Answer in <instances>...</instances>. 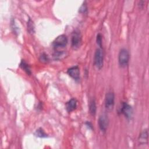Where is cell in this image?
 I'll list each match as a JSON object with an SVG mask.
<instances>
[{
    "label": "cell",
    "mask_w": 149,
    "mask_h": 149,
    "mask_svg": "<svg viewBox=\"0 0 149 149\" xmlns=\"http://www.w3.org/2000/svg\"><path fill=\"white\" fill-rule=\"evenodd\" d=\"M129 53L126 48H122L118 54V62L121 68L126 67L129 62Z\"/></svg>",
    "instance_id": "cell-1"
},
{
    "label": "cell",
    "mask_w": 149,
    "mask_h": 149,
    "mask_svg": "<svg viewBox=\"0 0 149 149\" xmlns=\"http://www.w3.org/2000/svg\"><path fill=\"white\" fill-rule=\"evenodd\" d=\"M119 112L123 115L127 120H130L133 114V108L127 102H122L121 104V107H120Z\"/></svg>",
    "instance_id": "cell-2"
},
{
    "label": "cell",
    "mask_w": 149,
    "mask_h": 149,
    "mask_svg": "<svg viewBox=\"0 0 149 149\" xmlns=\"http://www.w3.org/2000/svg\"><path fill=\"white\" fill-rule=\"evenodd\" d=\"M94 63L95 67L101 69L104 65V53L102 48H97L94 53Z\"/></svg>",
    "instance_id": "cell-3"
},
{
    "label": "cell",
    "mask_w": 149,
    "mask_h": 149,
    "mask_svg": "<svg viewBox=\"0 0 149 149\" xmlns=\"http://www.w3.org/2000/svg\"><path fill=\"white\" fill-rule=\"evenodd\" d=\"M68 37L65 34H61L58 36L53 41L52 46L56 50L63 48L66 47L68 44Z\"/></svg>",
    "instance_id": "cell-4"
},
{
    "label": "cell",
    "mask_w": 149,
    "mask_h": 149,
    "mask_svg": "<svg viewBox=\"0 0 149 149\" xmlns=\"http://www.w3.org/2000/svg\"><path fill=\"white\" fill-rule=\"evenodd\" d=\"M105 107L108 111H111L115 105V94L112 91L107 93L105 97Z\"/></svg>",
    "instance_id": "cell-5"
},
{
    "label": "cell",
    "mask_w": 149,
    "mask_h": 149,
    "mask_svg": "<svg viewBox=\"0 0 149 149\" xmlns=\"http://www.w3.org/2000/svg\"><path fill=\"white\" fill-rule=\"evenodd\" d=\"M81 44V35L79 30H75L72 35L71 45L74 49H78Z\"/></svg>",
    "instance_id": "cell-6"
},
{
    "label": "cell",
    "mask_w": 149,
    "mask_h": 149,
    "mask_svg": "<svg viewBox=\"0 0 149 149\" xmlns=\"http://www.w3.org/2000/svg\"><path fill=\"white\" fill-rule=\"evenodd\" d=\"M98 123L100 130L102 133H105L109 124V119L108 116L105 113L101 115L98 118Z\"/></svg>",
    "instance_id": "cell-7"
},
{
    "label": "cell",
    "mask_w": 149,
    "mask_h": 149,
    "mask_svg": "<svg viewBox=\"0 0 149 149\" xmlns=\"http://www.w3.org/2000/svg\"><path fill=\"white\" fill-rule=\"evenodd\" d=\"M67 73L73 79L76 81L80 79V69L77 65L69 68L67 70Z\"/></svg>",
    "instance_id": "cell-8"
},
{
    "label": "cell",
    "mask_w": 149,
    "mask_h": 149,
    "mask_svg": "<svg viewBox=\"0 0 149 149\" xmlns=\"http://www.w3.org/2000/svg\"><path fill=\"white\" fill-rule=\"evenodd\" d=\"M77 101L76 100V98H71L68 101L66 102V109L67 112H70L73 111L74 109H76L77 108Z\"/></svg>",
    "instance_id": "cell-9"
},
{
    "label": "cell",
    "mask_w": 149,
    "mask_h": 149,
    "mask_svg": "<svg viewBox=\"0 0 149 149\" xmlns=\"http://www.w3.org/2000/svg\"><path fill=\"white\" fill-rule=\"evenodd\" d=\"M148 130L147 129L143 130L140 134L138 139L140 145H145L148 143Z\"/></svg>",
    "instance_id": "cell-10"
},
{
    "label": "cell",
    "mask_w": 149,
    "mask_h": 149,
    "mask_svg": "<svg viewBox=\"0 0 149 149\" xmlns=\"http://www.w3.org/2000/svg\"><path fill=\"white\" fill-rule=\"evenodd\" d=\"M89 112L91 116H95L97 111L96 102L94 98H92L89 102Z\"/></svg>",
    "instance_id": "cell-11"
},
{
    "label": "cell",
    "mask_w": 149,
    "mask_h": 149,
    "mask_svg": "<svg viewBox=\"0 0 149 149\" xmlns=\"http://www.w3.org/2000/svg\"><path fill=\"white\" fill-rule=\"evenodd\" d=\"M19 66L22 68V69H23L27 74L30 75L31 74V69H30V65L24 61V60H22Z\"/></svg>",
    "instance_id": "cell-12"
},
{
    "label": "cell",
    "mask_w": 149,
    "mask_h": 149,
    "mask_svg": "<svg viewBox=\"0 0 149 149\" xmlns=\"http://www.w3.org/2000/svg\"><path fill=\"white\" fill-rule=\"evenodd\" d=\"M27 29L29 33L33 34L35 33V26L34 24L33 21L31 19V18H29L27 23Z\"/></svg>",
    "instance_id": "cell-13"
},
{
    "label": "cell",
    "mask_w": 149,
    "mask_h": 149,
    "mask_svg": "<svg viewBox=\"0 0 149 149\" xmlns=\"http://www.w3.org/2000/svg\"><path fill=\"white\" fill-rule=\"evenodd\" d=\"M34 135L36 137H40V138H44L48 137V134L45 132V131L41 127L37 129L36 132H34Z\"/></svg>",
    "instance_id": "cell-14"
},
{
    "label": "cell",
    "mask_w": 149,
    "mask_h": 149,
    "mask_svg": "<svg viewBox=\"0 0 149 149\" xmlns=\"http://www.w3.org/2000/svg\"><path fill=\"white\" fill-rule=\"evenodd\" d=\"M79 12L80 13H84V14H85V13H86L87 12V6L86 1H84L83 3V4L81 5V6L80 7Z\"/></svg>",
    "instance_id": "cell-15"
},
{
    "label": "cell",
    "mask_w": 149,
    "mask_h": 149,
    "mask_svg": "<svg viewBox=\"0 0 149 149\" xmlns=\"http://www.w3.org/2000/svg\"><path fill=\"white\" fill-rule=\"evenodd\" d=\"M96 42L97 45L100 47V48H102V36L100 33H98L96 37Z\"/></svg>",
    "instance_id": "cell-16"
},
{
    "label": "cell",
    "mask_w": 149,
    "mask_h": 149,
    "mask_svg": "<svg viewBox=\"0 0 149 149\" xmlns=\"http://www.w3.org/2000/svg\"><path fill=\"white\" fill-rule=\"evenodd\" d=\"M40 61L43 63H47L49 61V58L45 53H42L40 56Z\"/></svg>",
    "instance_id": "cell-17"
},
{
    "label": "cell",
    "mask_w": 149,
    "mask_h": 149,
    "mask_svg": "<svg viewBox=\"0 0 149 149\" xmlns=\"http://www.w3.org/2000/svg\"><path fill=\"white\" fill-rule=\"evenodd\" d=\"M85 124H86V125L88 127V129H91V130L93 129V125H92V124H91V123L90 122L87 121V122H86L85 123Z\"/></svg>",
    "instance_id": "cell-18"
}]
</instances>
